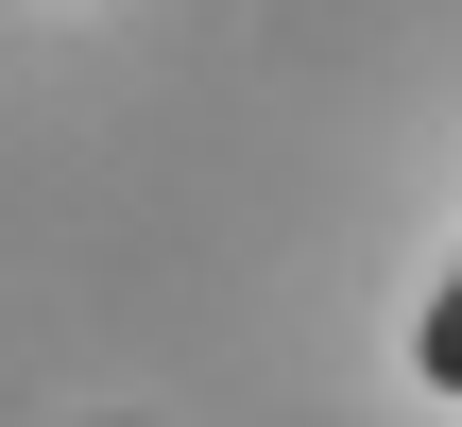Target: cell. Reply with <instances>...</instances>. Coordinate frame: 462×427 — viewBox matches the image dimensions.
<instances>
[{
  "instance_id": "obj_1",
  "label": "cell",
  "mask_w": 462,
  "mask_h": 427,
  "mask_svg": "<svg viewBox=\"0 0 462 427\" xmlns=\"http://www.w3.org/2000/svg\"><path fill=\"white\" fill-rule=\"evenodd\" d=\"M411 377H429V394H462V274L429 291V325H411Z\"/></svg>"
}]
</instances>
